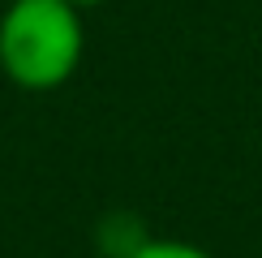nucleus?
Segmentation results:
<instances>
[{"mask_svg":"<svg viewBox=\"0 0 262 258\" xmlns=\"http://www.w3.org/2000/svg\"><path fill=\"white\" fill-rule=\"evenodd\" d=\"M86 48L69 0H13L0 13V69L21 91H56L78 73Z\"/></svg>","mask_w":262,"mask_h":258,"instance_id":"nucleus-1","label":"nucleus"},{"mask_svg":"<svg viewBox=\"0 0 262 258\" xmlns=\"http://www.w3.org/2000/svg\"><path fill=\"white\" fill-rule=\"evenodd\" d=\"M134 258H211V254L198 250V245H189V241H155L150 236Z\"/></svg>","mask_w":262,"mask_h":258,"instance_id":"nucleus-2","label":"nucleus"},{"mask_svg":"<svg viewBox=\"0 0 262 258\" xmlns=\"http://www.w3.org/2000/svg\"><path fill=\"white\" fill-rule=\"evenodd\" d=\"M69 5H73V9L82 13V9H95V5H103V0H69Z\"/></svg>","mask_w":262,"mask_h":258,"instance_id":"nucleus-3","label":"nucleus"}]
</instances>
